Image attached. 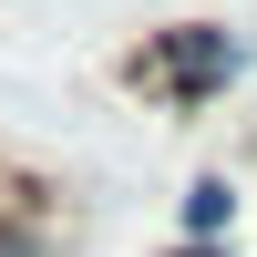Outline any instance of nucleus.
<instances>
[{
  "instance_id": "nucleus-1",
  "label": "nucleus",
  "mask_w": 257,
  "mask_h": 257,
  "mask_svg": "<svg viewBox=\"0 0 257 257\" xmlns=\"http://www.w3.org/2000/svg\"><path fill=\"white\" fill-rule=\"evenodd\" d=\"M144 82H165L175 103H206V93L237 82V41L226 31H165V52L144 62Z\"/></svg>"
},
{
  "instance_id": "nucleus-2",
  "label": "nucleus",
  "mask_w": 257,
  "mask_h": 257,
  "mask_svg": "<svg viewBox=\"0 0 257 257\" xmlns=\"http://www.w3.org/2000/svg\"><path fill=\"white\" fill-rule=\"evenodd\" d=\"M226 216H237V185H226V175L185 185V237H196V247H216V226H226Z\"/></svg>"
},
{
  "instance_id": "nucleus-3",
  "label": "nucleus",
  "mask_w": 257,
  "mask_h": 257,
  "mask_svg": "<svg viewBox=\"0 0 257 257\" xmlns=\"http://www.w3.org/2000/svg\"><path fill=\"white\" fill-rule=\"evenodd\" d=\"M0 257H41V237H31L21 216H0Z\"/></svg>"
},
{
  "instance_id": "nucleus-4",
  "label": "nucleus",
  "mask_w": 257,
  "mask_h": 257,
  "mask_svg": "<svg viewBox=\"0 0 257 257\" xmlns=\"http://www.w3.org/2000/svg\"><path fill=\"white\" fill-rule=\"evenodd\" d=\"M165 257H226V247H165Z\"/></svg>"
}]
</instances>
